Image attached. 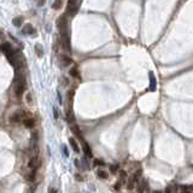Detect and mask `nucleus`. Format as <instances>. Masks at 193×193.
I'll return each mask as SVG.
<instances>
[{"label": "nucleus", "mask_w": 193, "mask_h": 193, "mask_svg": "<svg viewBox=\"0 0 193 193\" xmlns=\"http://www.w3.org/2000/svg\"><path fill=\"white\" fill-rule=\"evenodd\" d=\"M57 25H58L59 34H60V38H62L63 47H64V50L70 52V51H71V48H70V31H69V24H68L65 15L59 17Z\"/></svg>", "instance_id": "nucleus-1"}, {"label": "nucleus", "mask_w": 193, "mask_h": 193, "mask_svg": "<svg viewBox=\"0 0 193 193\" xmlns=\"http://www.w3.org/2000/svg\"><path fill=\"white\" fill-rule=\"evenodd\" d=\"M25 90H27V81H25L24 74L23 73L17 74L16 82H15V93H16V95L18 98H21L23 95V93L25 92Z\"/></svg>", "instance_id": "nucleus-2"}, {"label": "nucleus", "mask_w": 193, "mask_h": 193, "mask_svg": "<svg viewBox=\"0 0 193 193\" xmlns=\"http://www.w3.org/2000/svg\"><path fill=\"white\" fill-rule=\"evenodd\" d=\"M79 6H80V3L68 1V4H66V15H69V16L76 15V12L79 10Z\"/></svg>", "instance_id": "nucleus-3"}, {"label": "nucleus", "mask_w": 193, "mask_h": 193, "mask_svg": "<svg viewBox=\"0 0 193 193\" xmlns=\"http://www.w3.org/2000/svg\"><path fill=\"white\" fill-rule=\"evenodd\" d=\"M147 188H149V186H147V181L146 180L140 179L138 181V184H136V191H138V193H145Z\"/></svg>", "instance_id": "nucleus-4"}, {"label": "nucleus", "mask_w": 193, "mask_h": 193, "mask_svg": "<svg viewBox=\"0 0 193 193\" xmlns=\"http://www.w3.org/2000/svg\"><path fill=\"white\" fill-rule=\"evenodd\" d=\"M22 115L23 112H15L10 116V122H12V123H18V122L22 121Z\"/></svg>", "instance_id": "nucleus-5"}, {"label": "nucleus", "mask_w": 193, "mask_h": 193, "mask_svg": "<svg viewBox=\"0 0 193 193\" xmlns=\"http://www.w3.org/2000/svg\"><path fill=\"white\" fill-rule=\"evenodd\" d=\"M23 126H24L25 128H28V129H31V128L35 126V119L31 118V117L24 118V119H23Z\"/></svg>", "instance_id": "nucleus-6"}, {"label": "nucleus", "mask_w": 193, "mask_h": 193, "mask_svg": "<svg viewBox=\"0 0 193 193\" xmlns=\"http://www.w3.org/2000/svg\"><path fill=\"white\" fill-rule=\"evenodd\" d=\"M38 164H39V158L36 156L35 157H33V158H30V161H29V163H28V167L30 168V169H36V167H38Z\"/></svg>", "instance_id": "nucleus-7"}, {"label": "nucleus", "mask_w": 193, "mask_h": 193, "mask_svg": "<svg viewBox=\"0 0 193 193\" xmlns=\"http://www.w3.org/2000/svg\"><path fill=\"white\" fill-rule=\"evenodd\" d=\"M82 149H83V152H84V154H86L87 157H92V156H93V154H92V150H91L90 145L87 144L86 141H83V143H82Z\"/></svg>", "instance_id": "nucleus-8"}, {"label": "nucleus", "mask_w": 193, "mask_h": 193, "mask_svg": "<svg viewBox=\"0 0 193 193\" xmlns=\"http://www.w3.org/2000/svg\"><path fill=\"white\" fill-rule=\"evenodd\" d=\"M71 130L75 133V135L81 140V141L83 143L84 140H83V138H82V133H81V130H80V128H79V126H76V125H74V126H71Z\"/></svg>", "instance_id": "nucleus-9"}, {"label": "nucleus", "mask_w": 193, "mask_h": 193, "mask_svg": "<svg viewBox=\"0 0 193 193\" xmlns=\"http://www.w3.org/2000/svg\"><path fill=\"white\" fill-rule=\"evenodd\" d=\"M69 143H70V145H71V147H73V150L76 152V153H79L80 152V147H79V144H77V141L74 139V138H70L69 139Z\"/></svg>", "instance_id": "nucleus-10"}, {"label": "nucleus", "mask_w": 193, "mask_h": 193, "mask_svg": "<svg viewBox=\"0 0 193 193\" xmlns=\"http://www.w3.org/2000/svg\"><path fill=\"white\" fill-rule=\"evenodd\" d=\"M97 175H98V178L104 179V180H106V179L109 178L108 171H106V170H104V169H99V170L97 171Z\"/></svg>", "instance_id": "nucleus-11"}, {"label": "nucleus", "mask_w": 193, "mask_h": 193, "mask_svg": "<svg viewBox=\"0 0 193 193\" xmlns=\"http://www.w3.org/2000/svg\"><path fill=\"white\" fill-rule=\"evenodd\" d=\"M34 33H35V30H34V28H33L31 24L24 25V28H23V34H34Z\"/></svg>", "instance_id": "nucleus-12"}, {"label": "nucleus", "mask_w": 193, "mask_h": 193, "mask_svg": "<svg viewBox=\"0 0 193 193\" xmlns=\"http://www.w3.org/2000/svg\"><path fill=\"white\" fill-rule=\"evenodd\" d=\"M70 75H71L73 77H80V74H79V70H77V68L76 66H74V68H71L70 69Z\"/></svg>", "instance_id": "nucleus-13"}, {"label": "nucleus", "mask_w": 193, "mask_h": 193, "mask_svg": "<svg viewBox=\"0 0 193 193\" xmlns=\"http://www.w3.org/2000/svg\"><path fill=\"white\" fill-rule=\"evenodd\" d=\"M35 176H36V174H35V171L33 170V171H30L29 174L25 175V179H27L28 181H34V180H35Z\"/></svg>", "instance_id": "nucleus-14"}, {"label": "nucleus", "mask_w": 193, "mask_h": 193, "mask_svg": "<svg viewBox=\"0 0 193 193\" xmlns=\"http://www.w3.org/2000/svg\"><path fill=\"white\" fill-rule=\"evenodd\" d=\"M135 186H136V182H135V181H134V180L130 178V179L128 180V184H127V188H128L129 191H132V189H133Z\"/></svg>", "instance_id": "nucleus-15"}, {"label": "nucleus", "mask_w": 193, "mask_h": 193, "mask_svg": "<svg viewBox=\"0 0 193 193\" xmlns=\"http://www.w3.org/2000/svg\"><path fill=\"white\" fill-rule=\"evenodd\" d=\"M22 22H23V18H22V17H16L12 23H13L16 27H20V25L22 24Z\"/></svg>", "instance_id": "nucleus-16"}, {"label": "nucleus", "mask_w": 193, "mask_h": 193, "mask_svg": "<svg viewBox=\"0 0 193 193\" xmlns=\"http://www.w3.org/2000/svg\"><path fill=\"white\" fill-rule=\"evenodd\" d=\"M117 170H118V164H112V165H110V171L111 173H117Z\"/></svg>", "instance_id": "nucleus-17"}, {"label": "nucleus", "mask_w": 193, "mask_h": 193, "mask_svg": "<svg viewBox=\"0 0 193 193\" xmlns=\"http://www.w3.org/2000/svg\"><path fill=\"white\" fill-rule=\"evenodd\" d=\"M163 193H175V189H174V187L173 186H168L165 189H164V192Z\"/></svg>", "instance_id": "nucleus-18"}, {"label": "nucleus", "mask_w": 193, "mask_h": 193, "mask_svg": "<svg viewBox=\"0 0 193 193\" xmlns=\"http://www.w3.org/2000/svg\"><path fill=\"white\" fill-rule=\"evenodd\" d=\"M119 176H121V180H122V181L126 180V179H127V173H126L125 170H121V171H119Z\"/></svg>", "instance_id": "nucleus-19"}, {"label": "nucleus", "mask_w": 193, "mask_h": 193, "mask_svg": "<svg viewBox=\"0 0 193 193\" xmlns=\"http://www.w3.org/2000/svg\"><path fill=\"white\" fill-rule=\"evenodd\" d=\"M151 76V90H154V87H156V82H154V77H153V74L151 73L150 74Z\"/></svg>", "instance_id": "nucleus-20"}, {"label": "nucleus", "mask_w": 193, "mask_h": 193, "mask_svg": "<svg viewBox=\"0 0 193 193\" xmlns=\"http://www.w3.org/2000/svg\"><path fill=\"white\" fill-rule=\"evenodd\" d=\"M62 5H63V3H62V1H57V3H55L53 5H52V7H53V9H56V10H57V9H59V7L62 6Z\"/></svg>", "instance_id": "nucleus-21"}, {"label": "nucleus", "mask_w": 193, "mask_h": 193, "mask_svg": "<svg viewBox=\"0 0 193 193\" xmlns=\"http://www.w3.org/2000/svg\"><path fill=\"white\" fill-rule=\"evenodd\" d=\"M93 163H94V165H99V167L105 164V163H104L103 161H100V159H94V162H93Z\"/></svg>", "instance_id": "nucleus-22"}, {"label": "nucleus", "mask_w": 193, "mask_h": 193, "mask_svg": "<svg viewBox=\"0 0 193 193\" xmlns=\"http://www.w3.org/2000/svg\"><path fill=\"white\" fill-rule=\"evenodd\" d=\"M119 187H121V181L116 182V185H115V189H119Z\"/></svg>", "instance_id": "nucleus-23"}, {"label": "nucleus", "mask_w": 193, "mask_h": 193, "mask_svg": "<svg viewBox=\"0 0 193 193\" xmlns=\"http://www.w3.org/2000/svg\"><path fill=\"white\" fill-rule=\"evenodd\" d=\"M50 193H57V192H56V189H53V188H51V191H50Z\"/></svg>", "instance_id": "nucleus-24"}, {"label": "nucleus", "mask_w": 193, "mask_h": 193, "mask_svg": "<svg viewBox=\"0 0 193 193\" xmlns=\"http://www.w3.org/2000/svg\"><path fill=\"white\" fill-rule=\"evenodd\" d=\"M151 193H163L162 191H153V192H151Z\"/></svg>", "instance_id": "nucleus-25"}, {"label": "nucleus", "mask_w": 193, "mask_h": 193, "mask_svg": "<svg viewBox=\"0 0 193 193\" xmlns=\"http://www.w3.org/2000/svg\"><path fill=\"white\" fill-rule=\"evenodd\" d=\"M145 193H151V192H150L149 189H146V192H145Z\"/></svg>", "instance_id": "nucleus-26"}, {"label": "nucleus", "mask_w": 193, "mask_h": 193, "mask_svg": "<svg viewBox=\"0 0 193 193\" xmlns=\"http://www.w3.org/2000/svg\"><path fill=\"white\" fill-rule=\"evenodd\" d=\"M1 36H3V33H1V31H0V38H1Z\"/></svg>", "instance_id": "nucleus-27"}]
</instances>
